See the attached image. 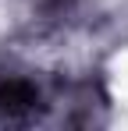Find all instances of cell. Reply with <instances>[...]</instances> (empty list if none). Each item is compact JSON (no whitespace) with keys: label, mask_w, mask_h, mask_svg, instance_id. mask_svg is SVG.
Here are the masks:
<instances>
[{"label":"cell","mask_w":128,"mask_h":131,"mask_svg":"<svg viewBox=\"0 0 128 131\" xmlns=\"http://www.w3.org/2000/svg\"><path fill=\"white\" fill-rule=\"evenodd\" d=\"M39 103V89L25 78H0V113L4 117H21L32 113Z\"/></svg>","instance_id":"1"}]
</instances>
